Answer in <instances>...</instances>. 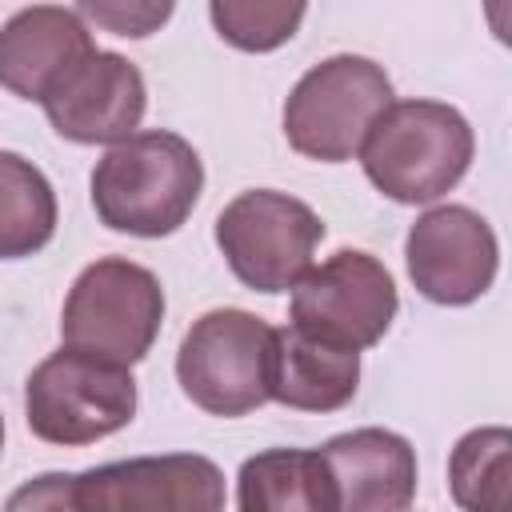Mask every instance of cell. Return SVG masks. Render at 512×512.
Segmentation results:
<instances>
[{"mask_svg":"<svg viewBox=\"0 0 512 512\" xmlns=\"http://www.w3.org/2000/svg\"><path fill=\"white\" fill-rule=\"evenodd\" d=\"M80 20L84 24H96L112 36H128V40H144L152 36L168 16H172V4L160 0V4H148V0H88V4H76Z\"/></svg>","mask_w":512,"mask_h":512,"instance_id":"19","label":"cell"},{"mask_svg":"<svg viewBox=\"0 0 512 512\" xmlns=\"http://www.w3.org/2000/svg\"><path fill=\"white\" fill-rule=\"evenodd\" d=\"M324 240V220L296 196L276 188H248L232 196L216 216V248L232 276L264 296L296 288L312 268Z\"/></svg>","mask_w":512,"mask_h":512,"instance_id":"7","label":"cell"},{"mask_svg":"<svg viewBox=\"0 0 512 512\" xmlns=\"http://www.w3.org/2000/svg\"><path fill=\"white\" fill-rule=\"evenodd\" d=\"M276 328L244 308H212L180 340V392L208 416H248L272 400Z\"/></svg>","mask_w":512,"mask_h":512,"instance_id":"3","label":"cell"},{"mask_svg":"<svg viewBox=\"0 0 512 512\" xmlns=\"http://www.w3.org/2000/svg\"><path fill=\"white\" fill-rule=\"evenodd\" d=\"M160 324L164 288L156 272L124 256H104L72 280L60 312V340L72 352L132 368L156 344Z\"/></svg>","mask_w":512,"mask_h":512,"instance_id":"4","label":"cell"},{"mask_svg":"<svg viewBox=\"0 0 512 512\" xmlns=\"http://www.w3.org/2000/svg\"><path fill=\"white\" fill-rule=\"evenodd\" d=\"M132 368L60 348L44 356L24 380V416L32 436L60 448L96 444L136 416Z\"/></svg>","mask_w":512,"mask_h":512,"instance_id":"6","label":"cell"},{"mask_svg":"<svg viewBox=\"0 0 512 512\" xmlns=\"http://www.w3.org/2000/svg\"><path fill=\"white\" fill-rule=\"evenodd\" d=\"M204 192L200 152L168 132L148 128L112 144L92 168V208L104 228L128 236H172Z\"/></svg>","mask_w":512,"mask_h":512,"instance_id":"1","label":"cell"},{"mask_svg":"<svg viewBox=\"0 0 512 512\" xmlns=\"http://www.w3.org/2000/svg\"><path fill=\"white\" fill-rule=\"evenodd\" d=\"M392 104L388 72L368 56H328L312 64L284 100L288 144L320 164H344L360 156L372 124Z\"/></svg>","mask_w":512,"mask_h":512,"instance_id":"5","label":"cell"},{"mask_svg":"<svg viewBox=\"0 0 512 512\" xmlns=\"http://www.w3.org/2000/svg\"><path fill=\"white\" fill-rule=\"evenodd\" d=\"M236 512H336V488L316 448H268L240 464Z\"/></svg>","mask_w":512,"mask_h":512,"instance_id":"15","label":"cell"},{"mask_svg":"<svg viewBox=\"0 0 512 512\" xmlns=\"http://www.w3.org/2000/svg\"><path fill=\"white\" fill-rule=\"evenodd\" d=\"M304 4H276V0H212L208 20L216 36L240 52H272L288 44L304 20Z\"/></svg>","mask_w":512,"mask_h":512,"instance_id":"18","label":"cell"},{"mask_svg":"<svg viewBox=\"0 0 512 512\" xmlns=\"http://www.w3.org/2000/svg\"><path fill=\"white\" fill-rule=\"evenodd\" d=\"M0 452H4V420H0Z\"/></svg>","mask_w":512,"mask_h":512,"instance_id":"21","label":"cell"},{"mask_svg":"<svg viewBox=\"0 0 512 512\" xmlns=\"http://www.w3.org/2000/svg\"><path fill=\"white\" fill-rule=\"evenodd\" d=\"M336 488V512H408L416 448L392 428H352L316 448Z\"/></svg>","mask_w":512,"mask_h":512,"instance_id":"13","label":"cell"},{"mask_svg":"<svg viewBox=\"0 0 512 512\" xmlns=\"http://www.w3.org/2000/svg\"><path fill=\"white\" fill-rule=\"evenodd\" d=\"M400 296L392 272L360 248H340L324 264H312L292 288V328L344 348L364 352L380 344L396 320Z\"/></svg>","mask_w":512,"mask_h":512,"instance_id":"8","label":"cell"},{"mask_svg":"<svg viewBox=\"0 0 512 512\" xmlns=\"http://www.w3.org/2000/svg\"><path fill=\"white\" fill-rule=\"evenodd\" d=\"M4 512H80L76 504V472H40L32 480H24Z\"/></svg>","mask_w":512,"mask_h":512,"instance_id":"20","label":"cell"},{"mask_svg":"<svg viewBox=\"0 0 512 512\" xmlns=\"http://www.w3.org/2000/svg\"><path fill=\"white\" fill-rule=\"evenodd\" d=\"M96 52L92 28L76 8L32 4L0 24V88L44 104L64 76Z\"/></svg>","mask_w":512,"mask_h":512,"instance_id":"12","label":"cell"},{"mask_svg":"<svg viewBox=\"0 0 512 512\" xmlns=\"http://www.w3.org/2000/svg\"><path fill=\"white\" fill-rule=\"evenodd\" d=\"M360 388V352L320 344L304 332L276 328L272 400L296 412H336Z\"/></svg>","mask_w":512,"mask_h":512,"instance_id":"14","label":"cell"},{"mask_svg":"<svg viewBox=\"0 0 512 512\" xmlns=\"http://www.w3.org/2000/svg\"><path fill=\"white\" fill-rule=\"evenodd\" d=\"M56 192L20 152L0 148V260H24L56 236Z\"/></svg>","mask_w":512,"mask_h":512,"instance_id":"16","label":"cell"},{"mask_svg":"<svg viewBox=\"0 0 512 512\" xmlns=\"http://www.w3.org/2000/svg\"><path fill=\"white\" fill-rule=\"evenodd\" d=\"M80 512H224V472L200 452L132 456L76 476Z\"/></svg>","mask_w":512,"mask_h":512,"instance_id":"10","label":"cell"},{"mask_svg":"<svg viewBox=\"0 0 512 512\" xmlns=\"http://www.w3.org/2000/svg\"><path fill=\"white\" fill-rule=\"evenodd\" d=\"M476 152L472 124L444 100H392L360 144L364 176L396 204H432L452 192Z\"/></svg>","mask_w":512,"mask_h":512,"instance_id":"2","label":"cell"},{"mask_svg":"<svg viewBox=\"0 0 512 512\" xmlns=\"http://www.w3.org/2000/svg\"><path fill=\"white\" fill-rule=\"evenodd\" d=\"M148 108L140 68L120 52H92L76 64L64 84L44 100V116L56 136L72 144H120L136 136Z\"/></svg>","mask_w":512,"mask_h":512,"instance_id":"11","label":"cell"},{"mask_svg":"<svg viewBox=\"0 0 512 512\" xmlns=\"http://www.w3.org/2000/svg\"><path fill=\"white\" fill-rule=\"evenodd\" d=\"M512 432L504 424L472 428L448 456V492L460 512H508Z\"/></svg>","mask_w":512,"mask_h":512,"instance_id":"17","label":"cell"},{"mask_svg":"<svg viewBox=\"0 0 512 512\" xmlns=\"http://www.w3.org/2000/svg\"><path fill=\"white\" fill-rule=\"evenodd\" d=\"M404 264L424 300L464 308L492 288L500 268V244L480 212L464 204H440L416 216V224L408 228Z\"/></svg>","mask_w":512,"mask_h":512,"instance_id":"9","label":"cell"}]
</instances>
